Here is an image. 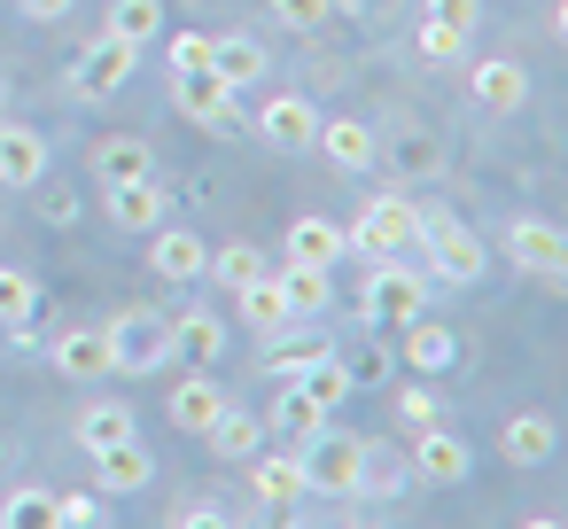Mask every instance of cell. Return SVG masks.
Wrapping results in <instances>:
<instances>
[{"label": "cell", "mask_w": 568, "mask_h": 529, "mask_svg": "<svg viewBox=\"0 0 568 529\" xmlns=\"http://www.w3.org/2000/svg\"><path fill=\"white\" fill-rule=\"evenodd\" d=\"M343 242L374 265V257H405L413 242H420V203L413 195H374V203H358V226H343Z\"/></svg>", "instance_id": "obj_3"}, {"label": "cell", "mask_w": 568, "mask_h": 529, "mask_svg": "<svg viewBox=\"0 0 568 529\" xmlns=\"http://www.w3.org/2000/svg\"><path fill=\"white\" fill-rule=\"evenodd\" d=\"M133 71H141V48H125V40H110V32H102V40L71 63V94H79V102H118Z\"/></svg>", "instance_id": "obj_7"}, {"label": "cell", "mask_w": 568, "mask_h": 529, "mask_svg": "<svg viewBox=\"0 0 568 529\" xmlns=\"http://www.w3.org/2000/svg\"><path fill=\"white\" fill-rule=\"evenodd\" d=\"M125 436H141V413L125 397H87L79 405V451H102V444H125Z\"/></svg>", "instance_id": "obj_24"}, {"label": "cell", "mask_w": 568, "mask_h": 529, "mask_svg": "<svg viewBox=\"0 0 568 529\" xmlns=\"http://www.w3.org/2000/svg\"><path fill=\"white\" fill-rule=\"evenodd\" d=\"M48 521H55V529H94V521H102V498H87V490H48Z\"/></svg>", "instance_id": "obj_37"}, {"label": "cell", "mask_w": 568, "mask_h": 529, "mask_svg": "<svg viewBox=\"0 0 568 529\" xmlns=\"http://www.w3.org/2000/svg\"><path fill=\"white\" fill-rule=\"evenodd\" d=\"M304 459V498H358V467H366V436L351 428H320L296 444Z\"/></svg>", "instance_id": "obj_2"}, {"label": "cell", "mask_w": 568, "mask_h": 529, "mask_svg": "<svg viewBox=\"0 0 568 529\" xmlns=\"http://www.w3.org/2000/svg\"><path fill=\"white\" fill-rule=\"evenodd\" d=\"M40 218H48V226H71V218H79V195H48Z\"/></svg>", "instance_id": "obj_46"}, {"label": "cell", "mask_w": 568, "mask_h": 529, "mask_svg": "<svg viewBox=\"0 0 568 529\" xmlns=\"http://www.w3.org/2000/svg\"><path fill=\"white\" fill-rule=\"evenodd\" d=\"M273 281H281L288 312H296V327H304V319H320V312L335 304V273H327V265H288V257H281V265H273Z\"/></svg>", "instance_id": "obj_21"}, {"label": "cell", "mask_w": 568, "mask_h": 529, "mask_svg": "<svg viewBox=\"0 0 568 529\" xmlns=\"http://www.w3.org/2000/svg\"><path fill=\"white\" fill-rule=\"evenodd\" d=\"M234 296H242V319H250L257 335H288V327H296V312H288V296H281V281H273V273H257V281H250V288H234Z\"/></svg>", "instance_id": "obj_29"}, {"label": "cell", "mask_w": 568, "mask_h": 529, "mask_svg": "<svg viewBox=\"0 0 568 529\" xmlns=\"http://www.w3.org/2000/svg\"><path fill=\"white\" fill-rule=\"evenodd\" d=\"M102 195H110V226L118 234H156L164 211H172V195L156 187V172L149 180H125V187H102Z\"/></svg>", "instance_id": "obj_17"}, {"label": "cell", "mask_w": 568, "mask_h": 529, "mask_svg": "<svg viewBox=\"0 0 568 529\" xmlns=\"http://www.w3.org/2000/svg\"><path fill=\"white\" fill-rule=\"evenodd\" d=\"M265 9H273V17H281L288 32H320L327 17H343V9H335V0H265Z\"/></svg>", "instance_id": "obj_38"}, {"label": "cell", "mask_w": 568, "mask_h": 529, "mask_svg": "<svg viewBox=\"0 0 568 529\" xmlns=\"http://www.w3.org/2000/svg\"><path fill=\"white\" fill-rule=\"evenodd\" d=\"M71 9H79V0H17V17H24V24H63Z\"/></svg>", "instance_id": "obj_44"}, {"label": "cell", "mask_w": 568, "mask_h": 529, "mask_svg": "<svg viewBox=\"0 0 568 529\" xmlns=\"http://www.w3.org/2000/svg\"><path fill=\"white\" fill-rule=\"evenodd\" d=\"M281 257H288V265H327V273H335V265L351 257V242H343V226H335V218H320V211H312V218H296V226H288Z\"/></svg>", "instance_id": "obj_20"}, {"label": "cell", "mask_w": 568, "mask_h": 529, "mask_svg": "<svg viewBox=\"0 0 568 529\" xmlns=\"http://www.w3.org/2000/svg\"><path fill=\"white\" fill-rule=\"evenodd\" d=\"M40 312V281L24 273V265H0V327H17V319H32Z\"/></svg>", "instance_id": "obj_34"}, {"label": "cell", "mask_w": 568, "mask_h": 529, "mask_svg": "<svg viewBox=\"0 0 568 529\" xmlns=\"http://www.w3.org/2000/svg\"><path fill=\"white\" fill-rule=\"evenodd\" d=\"M498 257H506L514 273L560 281V265H568V234H560L552 218H506V226H498Z\"/></svg>", "instance_id": "obj_6"}, {"label": "cell", "mask_w": 568, "mask_h": 529, "mask_svg": "<svg viewBox=\"0 0 568 529\" xmlns=\"http://www.w3.org/2000/svg\"><path fill=\"white\" fill-rule=\"evenodd\" d=\"M94 482H102V498H141V490L156 482V451H149L141 436L102 444V451H94Z\"/></svg>", "instance_id": "obj_14"}, {"label": "cell", "mask_w": 568, "mask_h": 529, "mask_svg": "<svg viewBox=\"0 0 568 529\" xmlns=\"http://www.w3.org/2000/svg\"><path fill=\"white\" fill-rule=\"evenodd\" d=\"M358 312H366V327H405V319H420V312H428V273H413L405 257H374Z\"/></svg>", "instance_id": "obj_4"}, {"label": "cell", "mask_w": 568, "mask_h": 529, "mask_svg": "<svg viewBox=\"0 0 568 529\" xmlns=\"http://www.w3.org/2000/svg\"><path fill=\"white\" fill-rule=\"evenodd\" d=\"M110 40H125V48H149L156 32H164V0H110V24H102Z\"/></svg>", "instance_id": "obj_31"}, {"label": "cell", "mask_w": 568, "mask_h": 529, "mask_svg": "<svg viewBox=\"0 0 568 529\" xmlns=\"http://www.w3.org/2000/svg\"><path fill=\"white\" fill-rule=\"evenodd\" d=\"M257 141H265V149H312V141H320L312 94H265V102H257Z\"/></svg>", "instance_id": "obj_12"}, {"label": "cell", "mask_w": 568, "mask_h": 529, "mask_svg": "<svg viewBox=\"0 0 568 529\" xmlns=\"http://www.w3.org/2000/svg\"><path fill=\"white\" fill-rule=\"evenodd\" d=\"M250 490H257V506L265 513H296L304 506V459H296V444L288 451H250Z\"/></svg>", "instance_id": "obj_10"}, {"label": "cell", "mask_w": 568, "mask_h": 529, "mask_svg": "<svg viewBox=\"0 0 568 529\" xmlns=\"http://www.w3.org/2000/svg\"><path fill=\"white\" fill-rule=\"evenodd\" d=\"M110 358H118V374H156V366H172V312H149V304L118 312V319H110Z\"/></svg>", "instance_id": "obj_5"}, {"label": "cell", "mask_w": 568, "mask_h": 529, "mask_svg": "<svg viewBox=\"0 0 568 529\" xmlns=\"http://www.w3.org/2000/svg\"><path fill=\"white\" fill-rule=\"evenodd\" d=\"M320 350H327V343H304V350H281V358H273V382H296V374H304V366H312Z\"/></svg>", "instance_id": "obj_45"}, {"label": "cell", "mask_w": 568, "mask_h": 529, "mask_svg": "<svg viewBox=\"0 0 568 529\" xmlns=\"http://www.w3.org/2000/svg\"><path fill=\"white\" fill-rule=\"evenodd\" d=\"M405 482H413V467H405V459H389L382 444H366V467H358V498H366V490H374V498H397Z\"/></svg>", "instance_id": "obj_35"}, {"label": "cell", "mask_w": 568, "mask_h": 529, "mask_svg": "<svg viewBox=\"0 0 568 529\" xmlns=\"http://www.w3.org/2000/svg\"><path fill=\"white\" fill-rule=\"evenodd\" d=\"M273 428H281L288 444H304V436H320V428H327V405H320L304 382H281V397H273Z\"/></svg>", "instance_id": "obj_30"}, {"label": "cell", "mask_w": 568, "mask_h": 529, "mask_svg": "<svg viewBox=\"0 0 568 529\" xmlns=\"http://www.w3.org/2000/svg\"><path fill=\"white\" fill-rule=\"evenodd\" d=\"M48 164H55L48 133H32V125H9V118H0V187H40V180H48Z\"/></svg>", "instance_id": "obj_16"}, {"label": "cell", "mask_w": 568, "mask_h": 529, "mask_svg": "<svg viewBox=\"0 0 568 529\" xmlns=\"http://www.w3.org/2000/svg\"><path fill=\"white\" fill-rule=\"evenodd\" d=\"M203 273H211L219 288H250V281H257V273H273V265H265V250H257V242H226V250H211V257H203Z\"/></svg>", "instance_id": "obj_32"}, {"label": "cell", "mask_w": 568, "mask_h": 529, "mask_svg": "<svg viewBox=\"0 0 568 529\" xmlns=\"http://www.w3.org/2000/svg\"><path fill=\"white\" fill-rule=\"evenodd\" d=\"M552 444H560L552 413H514V420L498 428V451H506V467H545V459H552Z\"/></svg>", "instance_id": "obj_25"}, {"label": "cell", "mask_w": 568, "mask_h": 529, "mask_svg": "<svg viewBox=\"0 0 568 529\" xmlns=\"http://www.w3.org/2000/svg\"><path fill=\"white\" fill-rule=\"evenodd\" d=\"M420 55H428V63H467V40H459V32H436V24H420Z\"/></svg>", "instance_id": "obj_41"}, {"label": "cell", "mask_w": 568, "mask_h": 529, "mask_svg": "<svg viewBox=\"0 0 568 529\" xmlns=\"http://www.w3.org/2000/svg\"><path fill=\"white\" fill-rule=\"evenodd\" d=\"M203 257H211L203 234H187V226H172V218L149 234V273H156V281H203Z\"/></svg>", "instance_id": "obj_19"}, {"label": "cell", "mask_w": 568, "mask_h": 529, "mask_svg": "<svg viewBox=\"0 0 568 529\" xmlns=\"http://www.w3.org/2000/svg\"><path fill=\"white\" fill-rule=\"evenodd\" d=\"M397 335H405V366H413V374H452V366H459V335H452V327H436L428 312H420V319H405Z\"/></svg>", "instance_id": "obj_22"}, {"label": "cell", "mask_w": 568, "mask_h": 529, "mask_svg": "<svg viewBox=\"0 0 568 529\" xmlns=\"http://www.w3.org/2000/svg\"><path fill=\"white\" fill-rule=\"evenodd\" d=\"M420 257H428V273L436 281H452V288H475L483 273H490V250H483V234L467 226V218H452V211H420V242H413Z\"/></svg>", "instance_id": "obj_1"}, {"label": "cell", "mask_w": 568, "mask_h": 529, "mask_svg": "<svg viewBox=\"0 0 568 529\" xmlns=\"http://www.w3.org/2000/svg\"><path fill=\"white\" fill-rule=\"evenodd\" d=\"M382 164L405 172V180H436V172H444V149H436L428 133H405V141H382Z\"/></svg>", "instance_id": "obj_33"}, {"label": "cell", "mask_w": 568, "mask_h": 529, "mask_svg": "<svg viewBox=\"0 0 568 529\" xmlns=\"http://www.w3.org/2000/svg\"><path fill=\"white\" fill-rule=\"evenodd\" d=\"M467 102H475L483 118H514V110L529 102V71H521L514 55H483V63H467Z\"/></svg>", "instance_id": "obj_8"}, {"label": "cell", "mask_w": 568, "mask_h": 529, "mask_svg": "<svg viewBox=\"0 0 568 529\" xmlns=\"http://www.w3.org/2000/svg\"><path fill=\"white\" fill-rule=\"evenodd\" d=\"M17 521H48V490H9L0 498V529H17Z\"/></svg>", "instance_id": "obj_39"}, {"label": "cell", "mask_w": 568, "mask_h": 529, "mask_svg": "<svg viewBox=\"0 0 568 529\" xmlns=\"http://www.w3.org/2000/svg\"><path fill=\"white\" fill-rule=\"evenodd\" d=\"M203 71H211V79H226V87L242 94V87H257V79H265V48H257L250 32H219V40H211V63H203Z\"/></svg>", "instance_id": "obj_26"}, {"label": "cell", "mask_w": 568, "mask_h": 529, "mask_svg": "<svg viewBox=\"0 0 568 529\" xmlns=\"http://www.w3.org/2000/svg\"><path fill=\"white\" fill-rule=\"evenodd\" d=\"M257 444H265V420H257L250 405H234V397H226V413L203 428V451H219V459H250Z\"/></svg>", "instance_id": "obj_28"}, {"label": "cell", "mask_w": 568, "mask_h": 529, "mask_svg": "<svg viewBox=\"0 0 568 529\" xmlns=\"http://www.w3.org/2000/svg\"><path fill=\"white\" fill-rule=\"evenodd\" d=\"M0 451H9V436H0Z\"/></svg>", "instance_id": "obj_48"}, {"label": "cell", "mask_w": 568, "mask_h": 529, "mask_svg": "<svg viewBox=\"0 0 568 529\" xmlns=\"http://www.w3.org/2000/svg\"><path fill=\"white\" fill-rule=\"evenodd\" d=\"M420 24H436V32H459V40H475V24H483V0H420Z\"/></svg>", "instance_id": "obj_36"}, {"label": "cell", "mask_w": 568, "mask_h": 529, "mask_svg": "<svg viewBox=\"0 0 568 529\" xmlns=\"http://www.w3.org/2000/svg\"><path fill=\"white\" fill-rule=\"evenodd\" d=\"M312 149H327V164L351 172V180L382 172V133H374L366 118H320V141H312Z\"/></svg>", "instance_id": "obj_9"}, {"label": "cell", "mask_w": 568, "mask_h": 529, "mask_svg": "<svg viewBox=\"0 0 568 529\" xmlns=\"http://www.w3.org/2000/svg\"><path fill=\"white\" fill-rule=\"evenodd\" d=\"M164 63H172V71H203V63H211V40H203V32H172Z\"/></svg>", "instance_id": "obj_40"}, {"label": "cell", "mask_w": 568, "mask_h": 529, "mask_svg": "<svg viewBox=\"0 0 568 529\" xmlns=\"http://www.w3.org/2000/svg\"><path fill=\"white\" fill-rule=\"evenodd\" d=\"M413 482H436V490H452V482H467V444L436 420V428H413Z\"/></svg>", "instance_id": "obj_15"}, {"label": "cell", "mask_w": 568, "mask_h": 529, "mask_svg": "<svg viewBox=\"0 0 568 529\" xmlns=\"http://www.w3.org/2000/svg\"><path fill=\"white\" fill-rule=\"evenodd\" d=\"M172 521H180V529H219V521H234V513H226L219 498H180V513H172Z\"/></svg>", "instance_id": "obj_42"}, {"label": "cell", "mask_w": 568, "mask_h": 529, "mask_svg": "<svg viewBox=\"0 0 568 529\" xmlns=\"http://www.w3.org/2000/svg\"><path fill=\"white\" fill-rule=\"evenodd\" d=\"M219 413H226V389L211 382V366H195V374L172 389V428H180V436H203Z\"/></svg>", "instance_id": "obj_23"}, {"label": "cell", "mask_w": 568, "mask_h": 529, "mask_svg": "<svg viewBox=\"0 0 568 529\" xmlns=\"http://www.w3.org/2000/svg\"><path fill=\"white\" fill-rule=\"evenodd\" d=\"M48 358H55V374H71L79 389L118 374V358H110V327H63V335L48 343Z\"/></svg>", "instance_id": "obj_13"}, {"label": "cell", "mask_w": 568, "mask_h": 529, "mask_svg": "<svg viewBox=\"0 0 568 529\" xmlns=\"http://www.w3.org/2000/svg\"><path fill=\"white\" fill-rule=\"evenodd\" d=\"M172 358H195V366H219L226 358V327L203 312V304H187V312H172Z\"/></svg>", "instance_id": "obj_27"}, {"label": "cell", "mask_w": 568, "mask_h": 529, "mask_svg": "<svg viewBox=\"0 0 568 529\" xmlns=\"http://www.w3.org/2000/svg\"><path fill=\"white\" fill-rule=\"evenodd\" d=\"M335 9H358V0H335Z\"/></svg>", "instance_id": "obj_47"}, {"label": "cell", "mask_w": 568, "mask_h": 529, "mask_svg": "<svg viewBox=\"0 0 568 529\" xmlns=\"http://www.w3.org/2000/svg\"><path fill=\"white\" fill-rule=\"evenodd\" d=\"M172 110H180L187 125L226 133V125H234V87H226V79H211V71H172Z\"/></svg>", "instance_id": "obj_11"}, {"label": "cell", "mask_w": 568, "mask_h": 529, "mask_svg": "<svg viewBox=\"0 0 568 529\" xmlns=\"http://www.w3.org/2000/svg\"><path fill=\"white\" fill-rule=\"evenodd\" d=\"M397 420H405V428H436V397H428V389H405V397H397Z\"/></svg>", "instance_id": "obj_43"}, {"label": "cell", "mask_w": 568, "mask_h": 529, "mask_svg": "<svg viewBox=\"0 0 568 529\" xmlns=\"http://www.w3.org/2000/svg\"><path fill=\"white\" fill-rule=\"evenodd\" d=\"M156 172V141L149 133H110L94 141V180L102 187H125V180H149Z\"/></svg>", "instance_id": "obj_18"}]
</instances>
